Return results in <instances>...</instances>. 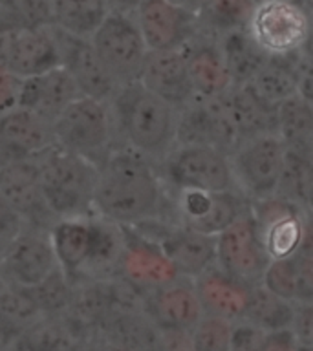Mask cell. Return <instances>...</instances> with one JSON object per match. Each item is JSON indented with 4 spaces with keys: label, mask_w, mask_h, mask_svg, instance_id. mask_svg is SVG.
<instances>
[{
    "label": "cell",
    "mask_w": 313,
    "mask_h": 351,
    "mask_svg": "<svg viewBox=\"0 0 313 351\" xmlns=\"http://www.w3.org/2000/svg\"><path fill=\"white\" fill-rule=\"evenodd\" d=\"M169 192L158 165L136 150L117 145L97 165L93 214L121 227L167 218Z\"/></svg>",
    "instance_id": "6da1fadb"
},
{
    "label": "cell",
    "mask_w": 313,
    "mask_h": 351,
    "mask_svg": "<svg viewBox=\"0 0 313 351\" xmlns=\"http://www.w3.org/2000/svg\"><path fill=\"white\" fill-rule=\"evenodd\" d=\"M59 267L71 282L115 276L125 234L123 227L97 214L59 218L48 227Z\"/></svg>",
    "instance_id": "7a4b0ae2"
},
{
    "label": "cell",
    "mask_w": 313,
    "mask_h": 351,
    "mask_svg": "<svg viewBox=\"0 0 313 351\" xmlns=\"http://www.w3.org/2000/svg\"><path fill=\"white\" fill-rule=\"evenodd\" d=\"M115 136L121 145L158 165L176 145L178 110L154 95L141 82H128L108 101Z\"/></svg>",
    "instance_id": "3957f363"
},
{
    "label": "cell",
    "mask_w": 313,
    "mask_h": 351,
    "mask_svg": "<svg viewBox=\"0 0 313 351\" xmlns=\"http://www.w3.org/2000/svg\"><path fill=\"white\" fill-rule=\"evenodd\" d=\"M44 205L54 219L93 213L97 165L57 145L35 158Z\"/></svg>",
    "instance_id": "277c9868"
},
{
    "label": "cell",
    "mask_w": 313,
    "mask_h": 351,
    "mask_svg": "<svg viewBox=\"0 0 313 351\" xmlns=\"http://www.w3.org/2000/svg\"><path fill=\"white\" fill-rule=\"evenodd\" d=\"M55 145L99 165L115 145V128L108 103L77 97L51 123Z\"/></svg>",
    "instance_id": "5b68a950"
},
{
    "label": "cell",
    "mask_w": 313,
    "mask_h": 351,
    "mask_svg": "<svg viewBox=\"0 0 313 351\" xmlns=\"http://www.w3.org/2000/svg\"><path fill=\"white\" fill-rule=\"evenodd\" d=\"M167 191L238 192L229 154L202 145H174L158 163Z\"/></svg>",
    "instance_id": "8992f818"
},
{
    "label": "cell",
    "mask_w": 313,
    "mask_h": 351,
    "mask_svg": "<svg viewBox=\"0 0 313 351\" xmlns=\"http://www.w3.org/2000/svg\"><path fill=\"white\" fill-rule=\"evenodd\" d=\"M246 32L269 57L299 53L310 40L306 5L293 0H257Z\"/></svg>",
    "instance_id": "52a82bcc"
},
{
    "label": "cell",
    "mask_w": 313,
    "mask_h": 351,
    "mask_svg": "<svg viewBox=\"0 0 313 351\" xmlns=\"http://www.w3.org/2000/svg\"><path fill=\"white\" fill-rule=\"evenodd\" d=\"M95 53L117 86L136 82L148 49L134 13L110 10L90 35Z\"/></svg>",
    "instance_id": "ba28073f"
},
{
    "label": "cell",
    "mask_w": 313,
    "mask_h": 351,
    "mask_svg": "<svg viewBox=\"0 0 313 351\" xmlns=\"http://www.w3.org/2000/svg\"><path fill=\"white\" fill-rule=\"evenodd\" d=\"M286 145L277 134L240 139L229 154L236 186L249 202L275 196L284 165Z\"/></svg>",
    "instance_id": "9c48e42d"
},
{
    "label": "cell",
    "mask_w": 313,
    "mask_h": 351,
    "mask_svg": "<svg viewBox=\"0 0 313 351\" xmlns=\"http://www.w3.org/2000/svg\"><path fill=\"white\" fill-rule=\"evenodd\" d=\"M172 221L205 236H218L249 208L240 192L167 191Z\"/></svg>",
    "instance_id": "30bf717a"
},
{
    "label": "cell",
    "mask_w": 313,
    "mask_h": 351,
    "mask_svg": "<svg viewBox=\"0 0 313 351\" xmlns=\"http://www.w3.org/2000/svg\"><path fill=\"white\" fill-rule=\"evenodd\" d=\"M249 213L269 260L295 254L312 234L306 210L277 194L249 202Z\"/></svg>",
    "instance_id": "8fae6325"
},
{
    "label": "cell",
    "mask_w": 313,
    "mask_h": 351,
    "mask_svg": "<svg viewBox=\"0 0 313 351\" xmlns=\"http://www.w3.org/2000/svg\"><path fill=\"white\" fill-rule=\"evenodd\" d=\"M214 265L244 285H258L269 263V256L258 238L257 225L249 208L214 236Z\"/></svg>",
    "instance_id": "7c38bea8"
},
{
    "label": "cell",
    "mask_w": 313,
    "mask_h": 351,
    "mask_svg": "<svg viewBox=\"0 0 313 351\" xmlns=\"http://www.w3.org/2000/svg\"><path fill=\"white\" fill-rule=\"evenodd\" d=\"M134 229L158 243L180 276L194 280L214 265V236L194 232L169 218L150 219L134 225Z\"/></svg>",
    "instance_id": "4fadbf2b"
},
{
    "label": "cell",
    "mask_w": 313,
    "mask_h": 351,
    "mask_svg": "<svg viewBox=\"0 0 313 351\" xmlns=\"http://www.w3.org/2000/svg\"><path fill=\"white\" fill-rule=\"evenodd\" d=\"M59 267L48 229L26 225L13 236L0 256V274L8 285L33 287Z\"/></svg>",
    "instance_id": "5bb4252c"
},
{
    "label": "cell",
    "mask_w": 313,
    "mask_h": 351,
    "mask_svg": "<svg viewBox=\"0 0 313 351\" xmlns=\"http://www.w3.org/2000/svg\"><path fill=\"white\" fill-rule=\"evenodd\" d=\"M49 29L59 49L60 66L76 81L81 95L108 103L119 86L95 53L90 37L71 35L57 26H49Z\"/></svg>",
    "instance_id": "9a60e30c"
},
{
    "label": "cell",
    "mask_w": 313,
    "mask_h": 351,
    "mask_svg": "<svg viewBox=\"0 0 313 351\" xmlns=\"http://www.w3.org/2000/svg\"><path fill=\"white\" fill-rule=\"evenodd\" d=\"M134 19L148 51L180 49L200 32L196 15L170 0H143Z\"/></svg>",
    "instance_id": "2e32d148"
},
{
    "label": "cell",
    "mask_w": 313,
    "mask_h": 351,
    "mask_svg": "<svg viewBox=\"0 0 313 351\" xmlns=\"http://www.w3.org/2000/svg\"><path fill=\"white\" fill-rule=\"evenodd\" d=\"M240 137L225 117L218 99H191L178 110L176 145H202L231 154Z\"/></svg>",
    "instance_id": "e0dca14e"
},
{
    "label": "cell",
    "mask_w": 313,
    "mask_h": 351,
    "mask_svg": "<svg viewBox=\"0 0 313 351\" xmlns=\"http://www.w3.org/2000/svg\"><path fill=\"white\" fill-rule=\"evenodd\" d=\"M125 245L121 252L117 274L128 280L143 293L167 284L180 276L170 260L154 240L141 234L134 227H123Z\"/></svg>",
    "instance_id": "ac0fdd59"
},
{
    "label": "cell",
    "mask_w": 313,
    "mask_h": 351,
    "mask_svg": "<svg viewBox=\"0 0 313 351\" xmlns=\"http://www.w3.org/2000/svg\"><path fill=\"white\" fill-rule=\"evenodd\" d=\"M143 311L158 328L191 329L203 317L194 280L187 276H176L147 291L143 296Z\"/></svg>",
    "instance_id": "d6986e66"
},
{
    "label": "cell",
    "mask_w": 313,
    "mask_h": 351,
    "mask_svg": "<svg viewBox=\"0 0 313 351\" xmlns=\"http://www.w3.org/2000/svg\"><path fill=\"white\" fill-rule=\"evenodd\" d=\"M55 147L51 123L32 110L13 106L0 114V159H32Z\"/></svg>",
    "instance_id": "ffe728a7"
},
{
    "label": "cell",
    "mask_w": 313,
    "mask_h": 351,
    "mask_svg": "<svg viewBox=\"0 0 313 351\" xmlns=\"http://www.w3.org/2000/svg\"><path fill=\"white\" fill-rule=\"evenodd\" d=\"M0 199L26 225L37 227V221L51 218L44 205L35 158L11 159L0 165Z\"/></svg>",
    "instance_id": "44dd1931"
},
{
    "label": "cell",
    "mask_w": 313,
    "mask_h": 351,
    "mask_svg": "<svg viewBox=\"0 0 313 351\" xmlns=\"http://www.w3.org/2000/svg\"><path fill=\"white\" fill-rule=\"evenodd\" d=\"M2 64L21 79L60 66V55L48 27H15L8 32Z\"/></svg>",
    "instance_id": "7402d4cb"
},
{
    "label": "cell",
    "mask_w": 313,
    "mask_h": 351,
    "mask_svg": "<svg viewBox=\"0 0 313 351\" xmlns=\"http://www.w3.org/2000/svg\"><path fill=\"white\" fill-rule=\"evenodd\" d=\"M137 81L176 110L194 99L181 48L148 51Z\"/></svg>",
    "instance_id": "603a6c76"
},
{
    "label": "cell",
    "mask_w": 313,
    "mask_h": 351,
    "mask_svg": "<svg viewBox=\"0 0 313 351\" xmlns=\"http://www.w3.org/2000/svg\"><path fill=\"white\" fill-rule=\"evenodd\" d=\"M181 49L194 97H218L233 84L218 38L214 35L200 29Z\"/></svg>",
    "instance_id": "cb8c5ba5"
},
{
    "label": "cell",
    "mask_w": 313,
    "mask_h": 351,
    "mask_svg": "<svg viewBox=\"0 0 313 351\" xmlns=\"http://www.w3.org/2000/svg\"><path fill=\"white\" fill-rule=\"evenodd\" d=\"M77 97H81V92L76 81L62 66H55L44 73L22 79L16 106L32 110L44 121L54 123Z\"/></svg>",
    "instance_id": "d4e9b609"
},
{
    "label": "cell",
    "mask_w": 313,
    "mask_h": 351,
    "mask_svg": "<svg viewBox=\"0 0 313 351\" xmlns=\"http://www.w3.org/2000/svg\"><path fill=\"white\" fill-rule=\"evenodd\" d=\"M260 284L290 302H313L312 234L291 256L269 260Z\"/></svg>",
    "instance_id": "484cf974"
},
{
    "label": "cell",
    "mask_w": 313,
    "mask_h": 351,
    "mask_svg": "<svg viewBox=\"0 0 313 351\" xmlns=\"http://www.w3.org/2000/svg\"><path fill=\"white\" fill-rule=\"evenodd\" d=\"M194 289L205 315L235 322L244 317L251 287L211 265L194 278Z\"/></svg>",
    "instance_id": "4316f807"
},
{
    "label": "cell",
    "mask_w": 313,
    "mask_h": 351,
    "mask_svg": "<svg viewBox=\"0 0 313 351\" xmlns=\"http://www.w3.org/2000/svg\"><path fill=\"white\" fill-rule=\"evenodd\" d=\"M216 99L240 139L275 134V108L257 97L247 84H231Z\"/></svg>",
    "instance_id": "83f0119b"
},
{
    "label": "cell",
    "mask_w": 313,
    "mask_h": 351,
    "mask_svg": "<svg viewBox=\"0 0 313 351\" xmlns=\"http://www.w3.org/2000/svg\"><path fill=\"white\" fill-rule=\"evenodd\" d=\"M304 51L306 48L288 57H268L246 84L257 93V97L275 108L280 101L299 93L301 73L310 68V60Z\"/></svg>",
    "instance_id": "f1b7e54d"
},
{
    "label": "cell",
    "mask_w": 313,
    "mask_h": 351,
    "mask_svg": "<svg viewBox=\"0 0 313 351\" xmlns=\"http://www.w3.org/2000/svg\"><path fill=\"white\" fill-rule=\"evenodd\" d=\"M86 339L66 315L43 317L11 344L10 351H73Z\"/></svg>",
    "instance_id": "f546056e"
},
{
    "label": "cell",
    "mask_w": 313,
    "mask_h": 351,
    "mask_svg": "<svg viewBox=\"0 0 313 351\" xmlns=\"http://www.w3.org/2000/svg\"><path fill=\"white\" fill-rule=\"evenodd\" d=\"M275 134L288 148L312 150L313 110L312 101L299 93L275 106Z\"/></svg>",
    "instance_id": "4dcf8cb0"
},
{
    "label": "cell",
    "mask_w": 313,
    "mask_h": 351,
    "mask_svg": "<svg viewBox=\"0 0 313 351\" xmlns=\"http://www.w3.org/2000/svg\"><path fill=\"white\" fill-rule=\"evenodd\" d=\"M43 317V311L27 287L5 285L0 291V337L8 348Z\"/></svg>",
    "instance_id": "1f68e13d"
},
{
    "label": "cell",
    "mask_w": 313,
    "mask_h": 351,
    "mask_svg": "<svg viewBox=\"0 0 313 351\" xmlns=\"http://www.w3.org/2000/svg\"><path fill=\"white\" fill-rule=\"evenodd\" d=\"M216 38H218L220 49L224 55L233 84H246L251 81V77L260 70V66L269 57L249 37L246 27L225 32Z\"/></svg>",
    "instance_id": "d6a6232c"
},
{
    "label": "cell",
    "mask_w": 313,
    "mask_h": 351,
    "mask_svg": "<svg viewBox=\"0 0 313 351\" xmlns=\"http://www.w3.org/2000/svg\"><path fill=\"white\" fill-rule=\"evenodd\" d=\"M312 150L286 147L284 165H282V172H280L277 196L284 197L288 202L295 203L301 208H304L306 213H310V207H312Z\"/></svg>",
    "instance_id": "836d02e7"
},
{
    "label": "cell",
    "mask_w": 313,
    "mask_h": 351,
    "mask_svg": "<svg viewBox=\"0 0 313 351\" xmlns=\"http://www.w3.org/2000/svg\"><path fill=\"white\" fill-rule=\"evenodd\" d=\"M293 311H295V302L286 300L282 296L266 289L262 284H258L253 285L249 291V300H247L242 320L268 333V331L290 328Z\"/></svg>",
    "instance_id": "e575fe53"
},
{
    "label": "cell",
    "mask_w": 313,
    "mask_h": 351,
    "mask_svg": "<svg viewBox=\"0 0 313 351\" xmlns=\"http://www.w3.org/2000/svg\"><path fill=\"white\" fill-rule=\"evenodd\" d=\"M108 11L106 0H54V26L90 37Z\"/></svg>",
    "instance_id": "d590c367"
},
{
    "label": "cell",
    "mask_w": 313,
    "mask_h": 351,
    "mask_svg": "<svg viewBox=\"0 0 313 351\" xmlns=\"http://www.w3.org/2000/svg\"><path fill=\"white\" fill-rule=\"evenodd\" d=\"M257 0H205L198 11V26L218 37L225 32L244 29Z\"/></svg>",
    "instance_id": "8d00e7d4"
},
{
    "label": "cell",
    "mask_w": 313,
    "mask_h": 351,
    "mask_svg": "<svg viewBox=\"0 0 313 351\" xmlns=\"http://www.w3.org/2000/svg\"><path fill=\"white\" fill-rule=\"evenodd\" d=\"M71 287H73V282L66 276L62 269L57 267L43 282H38L37 285L27 287V289L35 298L44 317H59V315H65L68 309Z\"/></svg>",
    "instance_id": "74e56055"
},
{
    "label": "cell",
    "mask_w": 313,
    "mask_h": 351,
    "mask_svg": "<svg viewBox=\"0 0 313 351\" xmlns=\"http://www.w3.org/2000/svg\"><path fill=\"white\" fill-rule=\"evenodd\" d=\"M231 329V320L203 313V317L191 328L194 351H229Z\"/></svg>",
    "instance_id": "f35d334b"
},
{
    "label": "cell",
    "mask_w": 313,
    "mask_h": 351,
    "mask_svg": "<svg viewBox=\"0 0 313 351\" xmlns=\"http://www.w3.org/2000/svg\"><path fill=\"white\" fill-rule=\"evenodd\" d=\"M11 5L21 26H54V0H11Z\"/></svg>",
    "instance_id": "ab89813d"
},
{
    "label": "cell",
    "mask_w": 313,
    "mask_h": 351,
    "mask_svg": "<svg viewBox=\"0 0 313 351\" xmlns=\"http://www.w3.org/2000/svg\"><path fill=\"white\" fill-rule=\"evenodd\" d=\"M264 331L246 320H235L231 329L229 351H260Z\"/></svg>",
    "instance_id": "60d3db41"
},
{
    "label": "cell",
    "mask_w": 313,
    "mask_h": 351,
    "mask_svg": "<svg viewBox=\"0 0 313 351\" xmlns=\"http://www.w3.org/2000/svg\"><path fill=\"white\" fill-rule=\"evenodd\" d=\"M290 329L299 344L313 348V302H295Z\"/></svg>",
    "instance_id": "b9f144b4"
},
{
    "label": "cell",
    "mask_w": 313,
    "mask_h": 351,
    "mask_svg": "<svg viewBox=\"0 0 313 351\" xmlns=\"http://www.w3.org/2000/svg\"><path fill=\"white\" fill-rule=\"evenodd\" d=\"M158 351H194L191 329L158 328Z\"/></svg>",
    "instance_id": "7bdbcfd3"
},
{
    "label": "cell",
    "mask_w": 313,
    "mask_h": 351,
    "mask_svg": "<svg viewBox=\"0 0 313 351\" xmlns=\"http://www.w3.org/2000/svg\"><path fill=\"white\" fill-rule=\"evenodd\" d=\"M21 84V77L8 70L4 64H0V114L16 106Z\"/></svg>",
    "instance_id": "ee69618b"
},
{
    "label": "cell",
    "mask_w": 313,
    "mask_h": 351,
    "mask_svg": "<svg viewBox=\"0 0 313 351\" xmlns=\"http://www.w3.org/2000/svg\"><path fill=\"white\" fill-rule=\"evenodd\" d=\"M301 344L290 328L264 333L260 351H299Z\"/></svg>",
    "instance_id": "f6af8a7d"
},
{
    "label": "cell",
    "mask_w": 313,
    "mask_h": 351,
    "mask_svg": "<svg viewBox=\"0 0 313 351\" xmlns=\"http://www.w3.org/2000/svg\"><path fill=\"white\" fill-rule=\"evenodd\" d=\"M26 227L24 219L11 210L2 199H0V238L10 241L13 236H16L22 229Z\"/></svg>",
    "instance_id": "bcb514c9"
},
{
    "label": "cell",
    "mask_w": 313,
    "mask_h": 351,
    "mask_svg": "<svg viewBox=\"0 0 313 351\" xmlns=\"http://www.w3.org/2000/svg\"><path fill=\"white\" fill-rule=\"evenodd\" d=\"M143 0H106L110 10H117V11H128V13H134L137 5L141 4Z\"/></svg>",
    "instance_id": "7dc6e473"
},
{
    "label": "cell",
    "mask_w": 313,
    "mask_h": 351,
    "mask_svg": "<svg viewBox=\"0 0 313 351\" xmlns=\"http://www.w3.org/2000/svg\"><path fill=\"white\" fill-rule=\"evenodd\" d=\"M73 351H106V342L103 339H86L77 346Z\"/></svg>",
    "instance_id": "c3c4849f"
},
{
    "label": "cell",
    "mask_w": 313,
    "mask_h": 351,
    "mask_svg": "<svg viewBox=\"0 0 313 351\" xmlns=\"http://www.w3.org/2000/svg\"><path fill=\"white\" fill-rule=\"evenodd\" d=\"M170 2H174V4H178L183 10L191 11L194 15H198V11L202 10V5L205 4V0H170Z\"/></svg>",
    "instance_id": "681fc988"
},
{
    "label": "cell",
    "mask_w": 313,
    "mask_h": 351,
    "mask_svg": "<svg viewBox=\"0 0 313 351\" xmlns=\"http://www.w3.org/2000/svg\"><path fill=\"white\" fill-rule=\"evenodd\" d=\"M104 342H106V351H130V350H126V348H123V346L108 342V340H104Z\"/></svg>",
    "instance_id": "f907efd6"
},
{
    "label": "cell",
    "mask_w": 313,
    "mask_h": 351,
    "mask_svg": "<svg viewBox=\"0 0 313 351\" xmlns=\"http://www.w3.org/2000/svg\"><path fill=\"white\" fill-rule=\"evenodd\" d=\"M0 351H10V348H8V344H5L2 337H0Z\"/></svg>",
    "instance_id": "816d5d0a"
},
{
    "label": "cell",
    "mask_w": 313,
    "mask_h": 351,
    "mask_svg": "<svg viewBox=\"0 0 313 351\" xmlns=\"http://www.w3.org/2000/svg\"><path fill=\"white\" fill-rule=\"evenodd\" d=\"M5 243H8V241H5V240H2V238H0V256H2V252H4V249H5Z\"/></svg>",
    "instance_id": "f5cc1de1"
},
{
    "label": "cell",
    "mask_w": 313,
    "mask_h": 351,
    "mask_svg": "<svg viewBox=\"0 0 313 351\" xmlns=\"http://www.w3.org/2000/svg\"><path fill=\"white\" fill-rule=\"evenodd\" d=\"M5 285H8V284H5V280H4V278H2V274H0V291L4 289Z\"/></svg>",
    "instance_id": "db71d44e"
},
{
    "label": "cell",
    "mask_w": 313,
    "mask_h": 351,
    "mask_svg": "<svg viewBox=\"0 0 313 351\" xmlns=\"http://www.w3.org/2000/svg\"><path fill=\"white\" fill-rule=\"evenodd\" d=\"M299 351H313V348H310V346H301Z\"/></svg>",
    "instance_id": "11a10c76"
},
{
    "label": "cell",
    "mask_w": 313,
    "mask_h": 351,
    "mask_svg": "<svg viewBox=\"0 0 313 351\" xmlns=\"http://www.w3.org/2000/svg\"><path fill=\"white\" fill-rule=\"evenodd\" d=\"M293 2H299V4L304 5V0H293Z\"/></svg>",
    "instance_id": "9f6ffc18"
},
{
    "label": "cell",
    "mask_w": 313,
    "mask_h": 351,
    "mask_svg": "<svg viewBox=\"0 0 313 351\" xmlns=\"http://www.w3.org/2000/svg\"><path fill=\"white\" fill-rule=\"evenodd\" d=\"M2 163H4V161H2V159H0V165H2Z\"/></svg>",
    "instance_id": "6f0895ef"
}]
</instances>
